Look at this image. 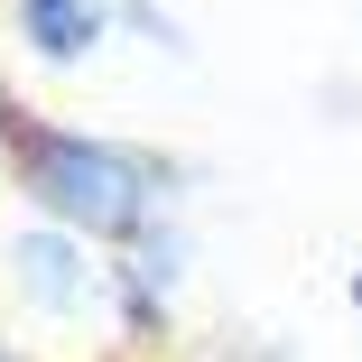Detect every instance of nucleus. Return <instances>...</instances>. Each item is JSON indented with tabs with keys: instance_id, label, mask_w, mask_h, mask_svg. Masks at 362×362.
Returning <instances> with one entry per match:
<instances>
[{
	"instance_id": "obj_1",
	"label": "nucleus",
	"mask_w": 362,
	"mask_h": 362,
	"mask_svg": "<svg viewBox=\"0 0 362 362\" xmlns=\"http://www.w3.org/2000/svg\"><path fill=\"white\" fill-rule=\"evenodd\" d=\"M10 158H19V186L37 204V223L75 233V242H130L139 223L168 214V158L121 149V139L56 130V121H19L10 112Z\"/></svg>"
},
{
	"instance_id": "obj_2",
	"label": "nucleus",
	"mask_w": 362,
	"mask_h": 362,
	"mask_svg": "<svg viewBox=\"0 0 362 362\" xmlns=\"http://www.w3.org/2000/svg\"><path fill=\"white\" fill-rule=\"evenodd\" d=\"M10 279H19V298H28V307L75 316V307L93 298V251H84L75 233H56V223H28V233L10 242Z\"/></svg>"
},
{
	"instance_id": "obj_3",
	"label": "nucleus",
	"mask_w": 362,
	"mask_h": 362,
	"mask_svg": "<svg viewBox=\"0 0 362 362\" xmlns=\"http://www.w3.org/2000/svg\"><path fill=\"white\" fill-rule=\"evenodd\" d=\"M177 288H186V223H177V214H158V223H139V233L121 242V316L149 334V325L168 316Z\"/></svg>"
},
{
	"instance_id": "obj_4",
	"label": "nucleus",
	"mask_w": 362,
	"mask_h": 362,
	"mask_svg": "<svg viewBox=\"0 0 362 362\" xmlns=\"http://www.w3.org/2000/svg\"><path fill=\"white\" fill-rule=\"evenodd\" d=\"M19 37L47 65H84L103 47V0H19Z\"/></svg>"
},
{
	"instance_id": "obj_5",
	"label": "nucleus",
	"mask_w": 362,
	"mask_h": 362,
	"mask_svg": "<svg viewBox=\"0 0 362 362\" xmlns=\"http://www.w3.org/2000/svg\"><path fill=\"white\" fill-rule=\"evenodd\" d=\"M344 298H353V316H362V269H353V279H344Z\"/></svg>"
},
{
	"instance_id": "obj_6",
	"label": "nucleus",
	"mask_w": 362,
	"mask_h": 362,
	"mask_svg": "<svg viewBox=\"0 0 362 362\" xmlns=\"http://www.w3.org/2000/svg\"><path fill=\"white\" fill-rule=\"evenodd\" d=\"M0 130H10V103H0Z\"/></svg>"
},
{
	"instance_id": "obj_7",
	"label": "nucleus",
	"mask_w": 362,
	"mask_h": 362,
	"mask_svg": "<svg viewBox=\"0 0 362 362\" xmlns=\"http://www.w3.org/2000/svg\"><path fill=\"white\" fill-rule=\"evenodd\" d=\"M0 149H10V130H0Z\"/></svg>"
},
{
	"instance_id": "obj_8",
	"label": "nucleus",
	"mask_w": 362,
	"mask_h": 362,
	"mask_svg": "<svg viewBox=\"0 0 362 362\" xmlns=\"http://www.w3.org/2000/svg\"><path fill=\"white\" fill-rule=\"evenodd\" d=\"M0 362H10V344H0Z\"/></svg>"
}]
</instances>
